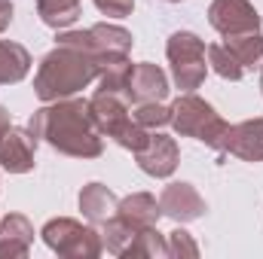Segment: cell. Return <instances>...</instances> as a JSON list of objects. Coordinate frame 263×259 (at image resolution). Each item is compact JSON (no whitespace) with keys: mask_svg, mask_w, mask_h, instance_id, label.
Masks as SVG:
<instances>
[{"mask_svg":"<svg viewBox=\"0 0 263 259\" xmlns=\"http://www.w3.org/2000/svg\"><path fill=\"white\" fill-rule=\"evenodd\" d=\"M28 128L37 140L49 143L70 159H98L104 153V134L98 131L89 113V101L83 98H62L43 104L31 113Z\"/></svg>","mask_w":263,"mask_h":259,"instance_id":"6da1fadb","label":"cell"},{"mask_svg":"<svg viewBox=\"0 0 263 259\" xmlns=\"http://www.w3.org/2000/svg\"><path fill=\"white\" fill-rule=\"evenodd\" d=\"M98 73H101V64L92 55H86L73 46L55 43V49L40 58V67L34 73V92L43 104L73 98L77 92L92 85L98 79Z\"/></svg>","mask_w":263,"mask_h":259,"instance_id":"7a4b0ae2","label":"cell"},{"mask_svg":"<svg viewBox=\"0 0 263 259\" xmlns=\"http://www.w3.org/2000/svg\"><path fill=\"white\" fill-rule=\"evenodd\" d=\"M89 113H92L95 125L104 137H110L114 143H120L129 153H138L150 137V131L144 125H138V119L132 116V104L117 92H101L98 89L89 98Z\"/></svg>","mask_w":263,"mask_h":259,"instance_id":"3957f363","label":"cell"},{"mask_svg":"<svg viewBox=\"0 0 263 259\" xmlns=\"http://www.w3.org/2000/svg\"><path fill=\"white\" fill-rule=\"evenodd\" d=\"M168 125L181 137H193L211 149H220V143L230 131V122L193 92H181V98L172 104V122Z\"/></svg>","mask_w":263,"mask_h":259,"instance_id":"277c9868","label":"cell"},{"mask_svg":"<svg viewBox=\"0 0 263 259\" xmlns=\"http://www.w3.org/2000/svg\"><path fill=\"white\" fill-rule=\"evenodd\" d=\"M59 46H73L86 55H92L98 64H110V61H120V58H129L132 46H135V37L132 31L120 28V25H107V21H98L86 31H62L55 37Z\"/></svg>","mask_w":263,"mask_h":259,"instance_id":"5b68a950","label":"cell"},{"mask_svg":"<svg viewBox=\"0 0 263 259\" xmlns=\"http://www.w3.org/2000/svg\"><path fill=\"white\" fill-rule=\"evenodd\" d=\"M165 58L172 64V79L181 92H196L208 73V46L193 31H175L165 43Z\"/></svg>","mask_w":263,"mask_h":259,"instance_id":"8992f818","label":"cell"},{"mask_svg":"<svg viewBox=\"0 0 263 259\" xmlns=\"http://www.w3.org/2000/svg\"><path fill=\"white\" fill-rule=\"evenodd\" d=\"M43 244L65 259H95L101 256L104 244H101V232H95L92 226H83L80 220L70 217H55L43 226L40 232Z\"/></svg>","mask_w":263,"mask_h":259,"instance_id":"52a82bcc","label":"cell"},{"mask_svg":"<svg viewBox=\"0 0 263 259\" xmlns=\"http://www.w3.org/2000/svg\"><path fill=\"white\" fill-rule=\"evenodd\" d=\"M208 25L223 37H239L260 31V15L251 0H211Z\"/></svg>","mask_w":263,"mask_h":259,"instance_id":"ba28073f","label":"cell"},{"mask_svg":"<svg viewBox=\"0 0 263 259\" xmlns=\"http://www.w3.org/2000/svg\"><path fill=\"white\" fill-rule=\"evenodd\" d=\"M132 156H135L138 168H141L147 177H159V180L172 177L175 168H178V162H181V149H178L175 137L159 134V131H150L147 143H144L138 153H132Z\"/></svg>","mask_w":263,"mask_h":259,"instance_id":"9c48e42d","label":"cell"},{"mask_svg":"<svg viewBox=\"0 0 263 259\" xmlns=\"http://www.w3.org/2000/svg\"><path fill=\"white\" fill-rule=\"evenodd\" d=\"M34 156H37V137L31 128L9 125L0 134V168L9 174H28L34 171Z\"/></svg>","mask_w":263,"mask_h":259,"instance_id":"30bf717a","label":"cell"},{"mask_svg":"<svg viewBox=\"0 0 263 259\" xmlns=\"http://www.w3.org/2000/svg\"><path fill=\"white\" fill-rule=\"evenodd\" d=\"M159 207H162V217L175 220L178 226L202 220L205 210H208L205 198L199 195V189L193 183H168L162 189V195H159Z\"/></svg>","mask_w":263,"mask_h":259,"instance_id":"8fae6325","label":"cell"},{"mask_svg":"<svg viewBox=\"0 0 263 259\" xmlns=\"http://www.w3.org/2000/svg\"><path fill=\"white\" fill-rule=\"evenodd\" d=\"M168 98V76L165 70L150 61H138L129 70L126 82V101L129 104H147V101H165Z\"/></svg>","mask_w":263,"mask_h":259,"instance_id":"7c38bea8","label":"cell"},{"mask_svg":"<svg viewBox=\"0 0 263 259\" xmlns=\"http://www.w3.org/2000/svg\"><path fill=\"white\" fill-rule=\"evenodd\" d=\"M217 153H230L242 162H263V116L230 125Z\"/></svg>","mask_w":263,"mask_h":259,"instance_id":"4fadbf2b","label":"cell"},{"mask_svg":"<svg viewBox=\"0 0 263 259\" xmlns=\"http://www.w3.org/2000/svg\"><path fill=\"white\" fill-rule=\"evenodd\" d=\"M34 244V226L25 213H6L0 223V259L28 256Z\"/></svg>","mask_w":263,"mask_h":259,"instance_id":"5bb4252c","label":"cell"},{"mask_svg":"<svg viewBox=\"0 0 263 259\" xmlns=\"http://www.w3.org/2000/svg\"><path fill=\"white\" fill-rule=\"evenodd\" d=\"M80 210L92 226H104L110 217L120 213V198L104 183H86L80 189Z\"/></svg>","mask_w":263,"mask_h":259,"instance_id":"9a60e30c","label":"cell"},{"mask_svg":"<svg viewBox=\"0 0 263 259\" xmlns=\"http://www.w3.org/2000/svg\"><path fill=\"white\" fill-rule=\"evenodd\" d=\"M31 52L22 43L0 40V85H15L28 76L31 70Z\"/></svg>","mask_w":263,"mask_h":259,"instance_id":"2e32d148","label":"cell"},{"mask_svg":"<svg viewBox=\"0 0 263 259\" xmlns=\"http://www.w3.org/2000/svg\"><path fill=\"white\" fill-rule=\"evenodd\" d=\"M120 217H126L135 226H156L162 217V207L150 192H132L120 198Z\"/></svg>","mask_w":263,"mask_h":259,"instance_id":"e0dca14e","label":"cell"},{"mask_svg":"<svg viewBox=\"0 0 263 259\" xmlns=\"http://www.w3.org/2000/svg\"><path fill=\"white\" fill-rule=\"evenodd\" d=\"M227 49L236 55V61L248 70H260L263 67V34L254 31V34H239V37H223Z\"/></svg>","mask_w":263,"mask_h":259,"instance_id":"ac0fdd59","label":"cell"},{"mask_svg":"<svg viewBox=\"0 0 263 259\" xmlns=\"http://www.w3.org/2000/svg\"><path fill=\"white\" fill-rule=\"evenodd\" d=\"M80 0H37V15L46 28L67 31L80 18Z\"/></svg>","mask_w":263,"mask_h":259,"instance_id":"d6986e66","label":"cell"},{"mask_svg":"<svg viewBox=\"0 0 263 259\" xmlns=\"http://www.w3.org/2000/svg\"><path fill=\"white\" fill-rule=\"evenodd\" d=\"M165 259L168 256V244H165V235L156 229V226H144L135 241L129 244V250L123 253V259Z\"/></svg>","mask_w":263,"mask_h":259,"instance_id":"ffe728a7","label":"cell"},{"mask_svg":"<svg viewBox=\"0 0 263 259\" xmlns=\"http://www.w3.org/2000/svg\"><path fill=\"white\" fill-rule=\"evenodd\" d=\"M208 64L211 70L220 76V79H230V82H239L245 76V67L236 61V55L223 46V43H211L208 46Z\"/></svg>","mask_w":263,"mask_h":259,"instance_id":"44dd1931","label":"cell"},{"mask_svg":"<svg viewBox=\"0 0 263 259\" xmlns=\"http://www.w3.org/2000/svg\"><path fill=\"white\" fill-rule=\"evenodd\" d=\"M132 116L138 119V125H144L147 131L165 128L172 122V107H165L162 101H147V104H135Z\"/></svg>","mask_w":263,"mask_h":259,"instance_id":"7402d4cb","label":"cell"},{"mask_svg":"<svg viewBox=\"0 0 263 259\" xmlns=\"http://www.w3.org/2000/svg\"><path fill=\"white\" fill-rule=\"evenodd\" d=\"M165 244H168V256L175 259H184V256H199V244L193 241V235L187 232V229H175V232H168L165 235Z\"/></svg>","mask_w":263,"mask_h":259,"instance_id":"603a6c76","label":"cell"},{"mask_svg":"<svg viewBox=\"0 0 263 259\" xmlns=\"http://www.w3.org/2000/svg\"><path fill=\"white\" fill-rule=\"evenodd\" d=\"M92 3L107 18H126V15H132V9H135V0H92Z\"/></svg>","mask_w":263,"mask_h":259,"instance_id":"cb8c5ba5","label":"cell"},{"mask_svg":"<svg viewBox=\"0 0 263 259\" xmlns=\"http://www.w3.org/2000/svg\"><path fill=\"white\" fill-rule=\"evenodd\" d=\"M12 12H15L12 9V0H0V34L12 25Z\"/></svg>","mask_w":263,"mask_h":259,"instance_id":"d4e9b609","label":"cell"},{"mask_svg":"<svg viewBox=\"0 0 263 259\" xmlns=\"http://www.w3.org/2000/svg\"><path fill=\"white\" fill-rule=\"evenodd\" d=\"M9 125H12V119H9V110H6V107L0 104V134L9 128Z\"/></svg>","mask_w":263,"mask_h":259,"instance_id":"484cf974","label":"cell"},{"mask_svg":"<svg viewBox=\"0 0 263 259\" xmlns=\"http://www.w3.org/2000/svg\"><path fill=\"white\" fill-rule=\"evenodd\" d=\"M260 95H263V67H260Z\"/></svg>","mask_w":263,"mask_h":259,"instance_id":"4316f807","label":"cell"},{"mask_svg":"<svg viewBox=\"0 0 263 259\" xmlns=\"http://www.w3.org/2000/svg\"><path fill=\"white\" fill-rule=\"evenodd\" d=\"M165 3H181V0H165Z\"/></svg>","mask_w":263,"mask_h":259,"instance_id":"83f0119b","label":"cell"}]
</instances>
